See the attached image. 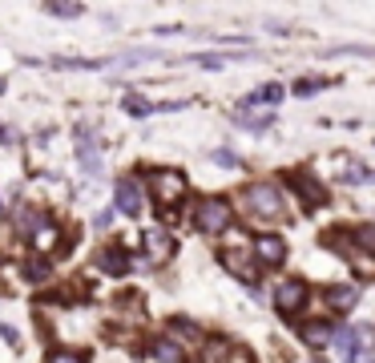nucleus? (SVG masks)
I'll list each match as a JSON object with an SVG mask.
<instances>
[{"label": "nucleus", "mask_w": 375, "mask_h": 363, "mask_svg": "<svg viewBox=\"0 0 375 363\" xmlns=\"http://www.w3.org/2000/svg\"><path fill=\"white\" fill-rule=\"evenodd\" d=\"M254 259H259L263 266H278L283 259H287V242L275 238V234H263L259 242H254Z\"/></svg>", "instance_id": "7"}, {"label": "nucleus", "mask_w": 375, "mask_h": 363, "mask_svg": "<svg viewBox=\"0 0 375 363\" xmlns=\"http://www.w3.org/2000/svg\"><path fill=\"white\" fill-rule=\"evenodd\" d=\"M230 206H226L222 198H202L198 206H194V226H198L202 234H222L226 226H230Z\"/></svg>", "instance_id": "3"}, {"label": "nucleus", "mask_w": 375, "mask_h": 363, "mask_svg": "<svg viewBox=\"0 0 375 363\" xmlns=\"http://www.w3.org/2000/svg\"><path fill=\"white\" fill-rule=\"evenodd\" d=\"M295 190H299V198L307 202V206H323V202H327V190L315 186L311 174H295Z\"/></svg>", "instance_id": "8"}, {"label": "nucleus", "mask_w": 375, "mask_h": 363, "mask_svg": "<svg viewBox=\"0 0 375 363\" xmlns=\"http://www.w3.org/2000/svg\"><path fill=\"white\" fill-rule=\"evenodd\" d=\"M49 13L53 16H81L85 9H81V4H49Z\"/></svg>", "instance_id": "23"}, {"label": "nucleus", "mask_w": 375, "mask_h": 363, "mask_svg": "<svg viewBox=\"0 0 375 363\" xmlns=\"http://www.w3.org/2000/svg\"><path fill=\"white\" fill-rule=\"evenodd\" d=\"M303 339H307L311 347H327V343H335V331L327 323H311V327H303Z\"/></svg>", "instance_id": "13"}, {"label": "nucleus", "mask_w": 375, "mask_h": 363, "mask_svg": "<svg viewBox=\"0 0 375 363\" xmlns=\"http://www.w3.org/2000/svg\"><path fill=\"white\" fill-rule=\"evenodd\" d=\"M327 299H331V307H355V299H359V287H331L327 291Z\"/></svg>", "instance_id": "14"}, {"label": "nucleus", "mask_w": 375, "mask_h": 363, "mask_svg": "<svg viewBox=\"0 0 375 363\" xmlns=\"http://www.w3.org/2000/svg\"><path fill=\"white\" fill-rule=\"evenodd\" d=\"M303 303H307V283H299V278H283L275 287V307L283 315H299L303 311Z\"/></svg>", "instance_id": "5"}, {"label": "nucleus", "mask_w": 375, "mask_h": 363, "mask_svg": "<svg viewBox=\"0 0 375 363\" xmlns=\"http://www.w3.org/2000/svg\"><path fill=\"white\" fill-rule=\"evenodd\" d=\"M121 105H125V113H129V117H146V113H153V109H158V105H153V101L138 97V93H129V97H125Z\"/></svg>", "instance_id": "17"}, {"label": "nucleus", "mask_w": 375, "mask_h": 363, "mask_svg": "<svg viewBox=\"0 0 375 363\" xmlns=\"http://www.w3.org/2000/svg\"><path fill=\"white\" fill-rule=\"evenodd\" d=\"M278 97H283V85H263L246 97V105H275Z\"/></svg>", "instance_id": "16"}, {"label": "nucleus", "mask_w": 375, "mask_h": 363, "mask_svg": "<svg viewBox=\"0 0 375 363\" xmlns=\"http://www.w3.org/2000/svg\"><path fill=\"white\" fill-rule=\"evenodd\" d=\"M246 206L254 218H263V222H271V218H278L283 214V194H278L275 182H254V186L246 190Z\"/></svg>", "instance_id": "2"}, {"label": "nucleus", "mask_w": 375, "mask_h": 363, "mask_svg": "<svg viewBox=\"0 0 375 363\" xmlns=\"http://www.w3.org/2000/svg\"><path fill=\"white\" fill-rule=\"evenodd\" d=\"M343 182H347V186H359V182H375V170H367V166H351L347 174H343Z\"/></svg>", "instance_id": "21"}, {"label": "nucleus", "mask_w": 375, "mask_h": 363, "mask_svg": "<svg viewBox=\"0 0 375 363\" xmlns=\"http://www.w3.org/2000/svg\"><path fill=\"white\" fill-rule=\"evenodd\" d=\"M49 363H85V359H81V355H73V351H57Z\"/></svg>", "instance_id": "24"}, {"label": "nucleus", "mask_w": 375, "mask_h": 363, "mask_svg": "<svg viewBox=\"0 0 375 363\" xmlns=\"http://www.w3.org/2000/svg\"><path fill=\"white\" fill-rule=\"evenodd\" d=\"M97 266L101 271H109V275H125V271H129V254L117 251V246H109V251L97 259Z\"/></svg>", "instance_id": "12"}, {"label": "nucleus", "mask_w": 375, "mask_h": 363, "mask_svg": "<svg viewBox=\"0 0 375 363\" xmlns=\"http://www.w3.org/2000/svg\"><path fill=\"white\" fill-rule=\"evenodd\" d=\"M339 359L343 363H375V331L371 327H343L335 335Z\"/></svg>", "instance_id": "1"}, {"label": "nucleus", "mask_w": 375, "mask_h": 363, "mask_svg": "<svg viewBox=\"0 0 375 363\" xmlns=\"http://www.w3.org/2000/svg\"><path fill=\"white\" fill-rule=\"evenodd\" d=\"M146 246H150V263H165V259L174 254V242H170L165 230H150V234H146Z\"/></svg>", "instance_id": "9"}, {"label": "nucleus", "mask_w": 375, "mask_h": 363, "mask_svg": "<svg viewBox=\"0 0 375 363\" xmlns=\"http://www.w3.org/2000/svg\"><path fill=\"white\" fill-rule=\"evenodd\" d=\"M222 263L234 271V275H242L246 283H254V271L246 266V254H238V251H222Z\"/></svg>", "instance_id": "15"}, {"label": "nucleus", "mask_w": 375, "mask_h": 363, "mask_svg": "<svg viewBox=\"0 0 375 363\" xmlns=\"http://www.w3.org/2000/svg\"><path fill=\"white\" fill-rule=\"evenodd\" d=\"M109 222H113V210H101V214H97V230H105Z\"/></svg>", "instance_id": "26"}, {"label": "nucleus", "mask_w": 375, "mask_h": 363, "mask_svg": "<svg viewBox=\"0 0 375 363\" xmlns=\"http://www.w3.org/2000/svg\"><path fill=\"white\" fill-rule=\"evenodd\" d=\"M113 198H117V210H121V214H129V218L141 214V186L134 182V178H121L117 190H113Z\"/></svg>", "instance_id": "6"}, {"label": "nucleus", "mask_w": 375, "mask_h": 363, "mask_svg": "<svg viewBox=\"0 0 375 363\" xmlns=\"http://www.w3.org/2000/svg\"><path fill=\"white\" fill-rule=\"evenodd\" d=\"M238 126H242V129H254V134H259V129L271 126V113H242V109H238Z\"/></svg>", "instance_id": "18"}, {"label": "nucleus", "mask_w": 375, "mask_h": 363, "mask_svg": "<svg viewBox=\"0 0 375 363\" xmlns=\"http://www.w3.org/2000/svg\"><path fill=\"white\" fill-rule=\"evenodd\" d=\"M150 190H153V202L170 210V206H178L182 194H186V178L178 174V170H153L150 174Z\"/></svg>", "instance_id": "4"}, {"label": "nucleus", "mask_w": 375, "mask_h": 363, "mask_svg": "<svg viewBox=\"0 0 375 363\" xmlns=\"http://www.w3.org/2000/svg\"><path fill=\"white\" fill-rule=\"evenodd\" d=\"M25 271H28V278H33V283H45V278H49V263H45V259H33Z\"/></svg>", "instance_id": "22"}, {"label": "nucleus", "mask_w": 375, "mask_h": 363, "mask_svg": "<svg viewBox=\"0 0 375 363\" xmlns=\"http://www.w3.org/2000/svg\"><path fill=\"white\" fill-rule=\"evenodd\" d=\"M77 138H81V150H77L81 166H85L89 174H93V170H101V153H97V146H93V138H89V129H81Z\"/></svg>", "instance_id": "11"}, {"label": "nucleus", "mask_w": 375, "mask_h": 363, "mask_svg": "<svg viewBox=\"0 0 375 363\" xmlns=\"http://www.w3.org/2000/svg\"><path fill=\"white\" fill-rule=\"evenodd\" d=\"M351 238H355V246H359L363 254H375V226H359Z\"/></svg>", "instance_id": "19"}, {"label": "nucleus", "mask_w": 375, "mask_h": 363, "mask_svg": "<svg viewBox=\"0 0 375 363\" xmlns=\"http://www.w3.org/2000/svg\"><path fill=\"white\" fill-rule=\"evenodd\" d=\"M331 81H323V77H303L299 85H295V97H311V93H319V89H327Z\"/></svg>", "instance_id": "20"}, {"label": "nucleus", "mask_w": 375, "mask_h": 363, "mask_svg": "<svg viewBox=\"0 0 375 363\" xmlns=\"http://www.w3.org/2000/svg\"><path fill=\"white\" fill-rule=\"evenodd\" d=\"M214 162L218 166H238V158L234 153H226V150H214Z\"/></svg>", "instance_id": "25"}, {"label": "nucleus", "mask_w": 375, "mask_h": 363, "mask_svg": "<svg viewBox=\"0 0 375 363\" xmlns=\"http://www.w3.org/2000/svg\"><path fill=\"white\" fill-rule=\"evenodd\" d=\"M150 355L158 363H186V351L178 347L174 339H153V343H150Z\"/></svg>", "instance_id": "10"}]
</instances>
